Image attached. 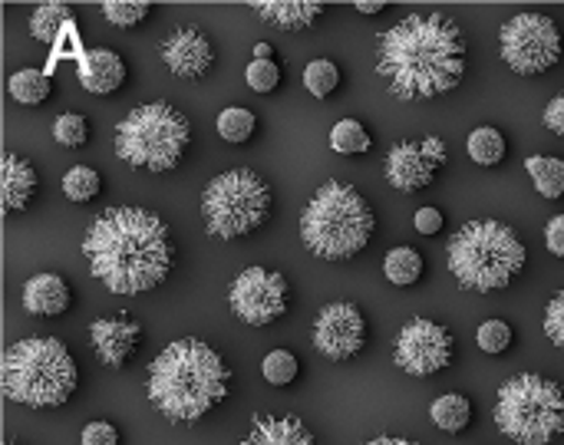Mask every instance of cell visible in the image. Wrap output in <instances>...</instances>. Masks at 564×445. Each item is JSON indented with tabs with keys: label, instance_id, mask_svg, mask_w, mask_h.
Instances as JSON below:
<instances>
[{
	"label": "cell",
	"instance_id": "obj_1",
	"mask_svg": "<svg viewBox=\"0 0 564 445\" xmlns=\"http://www.w3.org/2000/svg\"><path fill=\"white\" fill-rule=\"evenodd\" d=\"M83 254L112 294H145L172 271V235L155 211L119 205L89 221Z\"/></svg>",
	"mask_w": 564,
	"mask_h": 445
},
{
	"label": "cell",
	"instance_id": "obj_2",
	"mask_svg": "<svg viewBox=\"0 0 564 445\" xmlns=\"http://www.w3.org/2000/svg\"><path fill=\"white\" fill-rule=\"evenodd\" d=\"M377 73L397 99H436L466 73V36L446 13H413L380 36Z\"/></svg>",
	"mask_w": 564,
	"mask_h": 445
},
{
	"label": "cell",
	"instance_id": "obj_3",
	"mask_svg": "<svg viewBox=\"0 0 564 445\" xmlns=\"http://www.w3.org/2000/svg\"><path fill=\"white\" fill-rule=\"evenodd\" d=\"M228 387L231 370L221 354L195 337H185L169 344L149 363L145 397L169 423H198L228 397Z\"/></svg>",
	"mask_w": 564,
	"mask_h": 445
},
{
	"label": "cell",
	"instance_id": "obj_4",
	"mask_svg": "<svg viewBox=\"0 0 564 445\" xmlns=\"http://www.w3.org/2000/svg\"><path fill=\"white\" fill-rule=\"evenodd\" d=\"M377 231L367 198L344 182H324L301 215V241L324 261L357 258Z\"/></svg>",
	"mask_w": 564,
	"mask_h": 445
},
{
	"label": "cell",
	"instance_id": "obj_5",
	"mask_svg": "<svg viewBox=\"0 0 564 445\" xmlns=\"http://www.w3.org/2000/svg\"><path fill=\"white\" fill-rule=\"evenodd\" d=\"M525 268V245L516 228L479 218L456 231L449 245V271L466 291H506Z\"/></svg>",
	"mask_w": 564,
	"mask_h": 445
},
{
	"label": "cell",
	"instance_id": "obj_6",
	"mask_svg": "<svg viewBox=\"0 0 564 445\" xmlns=\"http://www.w3.org/2000/svg\"><path fill=\"white\" fill-rule=\"evenodd\" d=\"M79 383L76 360L56 337H26L3 354V397L33 406H63Z\"/></svg>",
	"mask_w": 564,
	"mask_h": 445
},
{
	"label": "cell",
	"instance_id": "obj_7",
	"mask_svg": "<svg viewBox=\"0 0 564 445\" xmlns=\"http://www.w3.org/2000/svg\"><path fill=\"white\" fill-rule=\"evenodd\" d=\"M192 142V122L169 102L132 109L116 126V155L132 169L169 172L182 162Z\"/></svg>",
	"mask_w": 564,
	"mask_h": 445
},
{
	"label": "cell",
	"instance_id": "obj_8",
	"mask_svg": "<svg viewBox=\"0 0 564 445\" xmlns=\"http://www.w3.org/2000/svg\"><path fill=\"white\" fill-rule=\"evenodd\" d=\"M499 430L519 445H552L564 433V390L539 373L502 383L496 403Z\"/></svg>",
	"mask_w": 564,
	"mask_h": 445
},
{
	"label": "cell",
	"instance_id": "obj_9",
	"mask_svg": "<svg viewBox=\"0 0 564 445\" xmlns=\"http://www.w3.org/2000/svg\"><path fill=\"white\" fill-rule=\"evenodd\" d=\"M274 195L251 169H231L212 178L202 192V218L212 238L231 241L258 231L271 218Z\"/></svg>",
	"mask_w": 564,
	"mask_h": 445
},
{
	"label": "cell",
	"instance_id": "obj_10",
	"mask_svg": "<svg viewBox=\"0 0 564 445\" xmlns=\"http://www.w3.org/2000/svg\"><path fill=\"white\" fill-rule=\"evenodd\" d=\"M499 53L519 76L549 73L564 53L562 30L549 13H516L512 20H506L499 33Z\"/></svg>",
	"mask_w": 564,
	"mask_h": 445
},
{
	"label": "cell",
	"instance_id": "obj_11",
	"mask_svg": "<svg viewBox=\"0 0 564 445\" xmlns=\"http://www.w3.org/2000/svg\"><path fill=\"white\" fill-rule=\"evenodd\" d=\"M288 281L281 271L271 268H248L235 278L228 291L231 314L251 327H268L288 314Z\"/></svg>",
	"mask_w": 564,
	"mask_h": 445
},
{
	"label": "cell",
	"instance_id": "obj_12",
	"mask_svg": "<svg viewBox=\"0 0 564 445\" xmlns=\"http://www.w3.org/2000/svg\"><path fill=\"white\" fill-rule=\"evenodd\" d=\"M456 357V340L446 327H440L436 321L416 317L410 321L400 337H397V350L393 360L403 373L410 377H433L440 370H446Z\"/></svg>",
	"mask_w": 564,
	"mask_h": 445
},
{
	"label": "cell",
	"instance_id": "obj_13",
	"mask_svg": "<svg viewBox=\"0 0 564 445\" xmlns=\"http://www.w3.org/2000/svg\"><path fill=\"white\" fill-rule=\"evenodd\" d=\"M311 340H314L317 354H324L334 363L354 360L367 347V321L357 304L334 301L317 314Z\"/></svg>",
	"mask_w": 564,
	"mask_h": 445
},
{
	"label": "cell",
	"instance_id": "obj_14",
	"mask_svg": "<svg viewBox=\"0 0 564 445\" xmlns=\"http://www.w3.org/2000/svg\"><path fill=\"white\" fill-rule=\"evenodd\" d=\"M443 162H446L443 139H436V135H430L423 142L406 139V142L393 145L387 155V182L397 192H420V188L433 185Z\"/></svg>",
	"mask_w": 564,
	"mask_h": 445
},
{
	"label": "cell",
	"instance_id": "obj_15",
	"mask_svg": "<svg viewBox=\"0 0 564 445\" xmlns=\"http://www.w3.org/2000/svg\"><path fill=\"white\" fill-rule=\"evenodd\" d=\"M162 63L178 79H198V76H205L212 69L215 50H212V43H208V36L202 30L182 26L172 36H165V43H162Z\"/></svg>",
	"mask_w": 564,
	"mask_h": 445
},
{
	"label": "cell",
	"instance_id": "obj_16",
	"mask_svg": "<svg viewBox=\"0 0 564 445\" xmlns=\"http://www.w3.org/2000/svg\"><path fill=\"white\" fill-rule=\"evenodd\" d=\"M89 340H93V350H96L102 367L122 370L132 360V354H135V347L142 340V327L132 317H126V314L99 317L89 327Z\"/></svg>",
	"mask_w": 564,
	"mask_h": 445
},
{
	"label": "cell",
	"instance_id": "obj_17",
	"mask_svg": "<svg viewBox=\"0 0 564 445\" xmlns=\"http://www.w3.org/2000/svg\"><path fill=\"white\" fill-rule=\"evenodd\" d=\"M73 304V291L59 274H33L23 284V311L30 317H59Z\"/></svg>",
	"mask_w": 564,
	"mask_h": 445
},
{
	"label": "cell",
	"instance_id": "obj_18",
	"mask_svg": "<svg viewBox=\"0 0 564 445\" xmlns=\"http://www.w3.org/2000/svg\"><path fill=\"white\" fill-rule=\"evenodd\" d=\"M79 83L83 89L96 93V96H109L126 83V59L116 50H89L79 63Z\"/></svg>",
	"mask_w": 564,
	"mask_h": 445
},
{
	"label": "cell",
	"instance_id": "obj_19",
	"mask_svg": "<svg viewBox=\"0 0 564 445\" xmlns=\"http://www.w3.org/2000/svg\"><path fill=\"white\" fill-rule=\"evenodd\" d=\"M36 185H40V178H36V169L23 159V155H17V152H7L3 155V162H0V188H3V208L7 211H23L30 202H33V195H36Z\"/></svg>",
	"mask_w": 564,
	"mask_h": 445
},
{
	"label": "cell",
	"instance_id": "obj_20",
	"mask_svg": "<svg viewBox=\"0 0 564 445\" xmlns=\"http://www.w3.org/2000/svg\"><path fill=\"white\" fill-rule=\"evenodd\" d=\"M238 445H317L297 416H258Z\"/></svg>",
	"mask_w": 564,
	"mask_h": 445
},
{
	"label": "cell",
	"instance_id": "obj_21",
	"mask_svg": "<svg viewBox=\"0 0 564 445\" xmlns=\"http://www.w3.org/2000/svg\"><path fill=\"white\" fill-rule=\"evenodd\" d=\"M251 7L258 10L264 23H274L281 30H304L324 13V3H314V0H264Z\"/></svg>",
	"mask_w": 564,
	"mask_h": 445
},
{
	"label": "cell",
	"instance_id": "obj_22",
	"mask_svg": "<svg viewBox=\"0 0 564 445\" xmlns=\"http://www.w3.org/2000/svg\"><path fill=\"white\" fill-rule=\"evenodd\" d=\"M430 416H433L436 430H443L449 436H459L473 423V403L463 393H446L430 406Z\"/></svg>",
	"mask_w": 564,
	"mask_h": 445
},
{
	"label": "cell",
	"instance_id": "obj_23",
	"mask_svg": "<svg viewBox=\"0 0 564 445\" xmlns=\"http://www.w3.org/2000/svg\"><path fill=\"white\" fill-rule=\"evenodd\" d=\"M466 149H469V159H473L476 165L492 169V165H499V162L506 159L509 142H506V135H502L496 126H479V129H473V132H469Z\"/></svg>",
	"mask_w": 564,
	"mask_h": 445
},
{
	"label": "cell",
	"instance_id": "obj_24",
	"mask_svg": "<svg viewBox=\"0 0 564 445\" xmlns=\"http://www.w3.org/2000/svg\"><path fill=\"white\" fill-rule=\"evenodd\" d=\"M7 89H10V96H13L17 102H23V106H40V102L50 99L53 83H50V73L26 66V69H17V73L10 76V86H7Z\"/></svg>",
	"mask_w": 564,
	"mask_h": 445
},
{
	"label": "cell",
	"instance_id": "obj_25",
	"mask_svg": "<svg viewBox=\"0 0 564 445\" xmlns=\"http://www.w3.org/2000/svg\"><path fill=\"white\" fill-rule=\"evenodd\" d=\"M529 175H532V185L539 188V195L545 198H564V159L555 155H532L525 162Z\"/></svg>",
	"mask_w": 564,
	"mask_h": 445
},
{
	"label": "cell",
	"instance_id": "obj_26",
	"mask_svg": "<svg viewBox=\"0 0 564 445\" xmlns=\"http://www.w3.org/2000/svg\"><path fill=\"white\" fill-rule=\"evenodd\" d=\"M383 274L390 284L397 287H410L423 278V254L416 248H393L387 258H383Z\"/></svg>",
	"mask_w": 564,
	"mask_h": 445
},
{
	"label": "cell",
	"instance_id": "obj_27",
	"mask_svg": "<svg viewBox=\"0 0 564 445\" xmlns=\"http://www.w3.org/2000/svg\"><path fill=\"white\" fill-rule=\"evenodd\" d=\"M73 23V7L69 3H40L30 17V33L40 40V43H53L63 26Z\"/></svg>",
	"mask_w": 564,
	"mask_h": 445
},
{
	"label": "cell",
	"instance_id": "obj_28",
	"mask_svg": "<svg viewBox=\"0 0 564 445\" xmlns=\"http://www.w3.org/2000/svg\"><path fill=\"white\" fill-rule=\"evenodd\" d=\"M370 145H373V139L357 119H340L330 129V149L340 155H364V152H370Z\"/></svg>",
	"mask_w": 564,
	"mask_h": 445
},
{
	"label": "cell",
	"instance_id": "obj_29",
	"mask_svg": "<svg viewBox=\"0 0 564 445\" xmlns=\"http://www.w3.org/2000/svg\"><path fill=\"white\" fill-rule=\"evenodd\" d=\"M99 188H102V178H99V172L89 169V165H73V169L63 175V195H66L69 202H76V205L93 202V198L99 195Z\"/></svg>",
	"mask_w": 564,
	"mask_h": 445
},
{
	"label": "cell",
	"instance_id": "obj_30",
	"mask_svg": "<svg viewBox=\"0 0 564 445\" xmlns=\"http://www.w3.org/2000/svg\"><path fill=\"white\" fill-rule=\"evenodd\" d=\"M254 112L251 109H245V106H228L221 116H218V135L225 139V142H235V145H241V142H248L251 135H254Z\"/></svg>",
	"mask_w": 564,
	"mask_h": 445
},
{
	"label": "cell",
	"instance_id": "obj_31",
	"mask_svg": "<svg viewBox=\"0 0 564 445\" xmlns=\"http://www.w3.org/2000/svg\"><path fill=\"white\" fill-rule=\"evenodd\" d=\"M304 86L311 89L314 99H327L340 86V69L334 59H311L304 66Z\"/></svg>",
	"mask_w": 564,
	"mask_h": 445
},
{
	"label": "cell",
	"instance_id": "obj_32",
	"mask_svg": "<svg viewBox=\"0 0 564 445\" xmlns=\"http://www.w3.org/2000/svg\"><path fill=\"white\" fill-rule=\"evenodd\" d=\"M261 373H264V380L271 383V387H291L294 380H297V373H301V363H297V357L291 354V350H271L268 357H264V363H261Z\"/></svg>",
	"mask_w": 564,
	"mask_h": 445
},
{
	"label": "cell",
	"instance_id": "obj_33",
	"mask_svg": "<svg viewBox=\"0 0 564 445\" xmlns=\"http://www.w3.org/2000/svg\"><path fill=\"white\" fill-rule=\"evenodd\" d=\"M149 13H152V3H149V0H106V3H102V17H106L112 26H122V30L142 23Z\"/></svg>",
	"mask_w": 564,
	"mask_h": 445
},
{
	"label": "cell",
	"instance_id": "obj_34",
	"mask_svg": "<svg viewBox=\"0 0 564 445\" xmlns=\"http://www.w3.org/2000/svg\"><path fill=\"white\" fill-rule=\"evenodd\" d=\"M53 139L66 149H79L89 142V122L83 112H63L56 122H53Z\"/></svg>",
	"mask_w": 564,
	"mask_h": 445
},
{
	"label": "cell",
	"instance_id": "obj_35",
	"mask_svg": "<svg viewBox=\"0 0 564 445\" xmlns=\"http://www.w3.org/2000/svg\"><path fill=\"white\" fill-rule=\"evenodd\" d=\"M512 340H516V334H512V327L506 321H486L479 327V334H476L479 350L482 354H492V357H502L512 347Z\"/></svg>",
	"mask_w": 564,
	"mask_h": 445
},
{
	"label": "cell",
	"instance_id": "obj_36",
	"mask_svg": "<svg viewBox=\"0 0 564 445\" xmlns=\"http://www.w3.org/2000/svg\"><path fill=\"white\" fill-rule=\"evenodd\" d=\"M245 79L254 93H274L281 83V66L274 59H254V63H248Z\"/></svg>",
	"mask_w": 564,
	"mask_h": 445
},
{
	"label": "cell",
	"instance_id": "obj_37",
	"mask_svg": "<svg viewBox=\"0 0 564 445\" xmlns=\"http://www.w3.org/2000/svg\"><path fill=\"white\" fill-rule=\"evenodd\" d=\"M545 337L564 350V287L545 307Z\"/></svg>",
	"mask_w": 564,
	"mask_h": 445
},
{
	"label": "cell",
	"instance_id": "obj_38",
	"mask_svg": "<svg viewBox=\"0 0 564 445\" xmlns=\"http://www.w3.org/2000/svg\"><path fill=\"white\" fill-rule=\"evenodd\" d=\"M79 443L83 445H119V430H116L112 423H102V420H96V423H89V426L83 430Z\"/></svg>",
	"mask_w": 564,
	"mask_h": 445
},
{
	"label": "cell",
	"instance_id": "obj_39",
	"mask_svg": "<svg viewBox=\"0 0 564 445\" xmlns=\"http://www.w3.org/2000/svg\"><path fill=\"white\" fill-rule=\"evenodd\" d=\"M413 225H416L420 235H440L443 225H446V218H443L440 208H420V211L413 215Z\"/></svg>",
	"mask_w": 564,
	"mask_h": 445
},
{
	"label": "cell",
	"instance_id": "obj_40",
	"mask_svg": "<svg viewBox=\"0 0 564 445\" xmlns=\"http://www.w3.org/2000/svg\"><path fill=\"white\" fill-rule=\"evenodd\" d=\"M545 245L555 258H564V215H555L545 228Z\"/></svg>",
	"mask_w": 564,
	"mask_h": 445
},
{
	"label": "cell",
	"instance_id": "obj_41",
	"mask_svg": "<svg viewBox=\"0 0 564 445\" xmlns=\"http://www.w3.org/2000/svg\"><path fill=\"white\" fill-rule=\"evenodd\" d=\"M545 126H549L555 135H562L564 139V89L545 106Z\"/></svg>",
	"mask_w": 564,
	"mask_h": 445
},
{
	"label": "cell",
	"instance_id": "obj_42",
	"mask_svg": "<svg viewBox=\"0 0 564 445\" xmlns=\"http://www.w3.org/2000/svg\"><path fill=\"white\" fill-rule=\"evenodd\" d=\"M357 10H360V13H370V17H373V13L387 10V3H383V0H370V3H367V0H360V3H357Z\"/></svg>",
	"mask_w": 564,
	"mask_h": 445
},
{
	"label": "cell",
	"instance_id": "obj_43",
	"mask_svg": "<svg viewBox=\"0 0 564 445\" xmlns=\"http://www.w3.org/2000/svg\"><path fill=\"white\" fill-rule=\"evenodd\" d=\"M367 445H420V443H410V439H400V436H377V439H370Z\"/></svg>",
	"mask_w": 564,
	"mask_h": 445
},
{
	"label": "cell",
	"instance_id": "obj_44",
	"mask_svg": "<svg viewBox=\"0 0 564 445\" xmlns=\"http://www.w3.org/2000/svg\"><path fill=\"white\" fill-rule=\"evenodd\" d=\"M271 56H274V50H271L268 43H258V46H254V59H271Z\"/></svg>",
	"mask_w": 564,
	"mask_h": 445
}]
</instances>
